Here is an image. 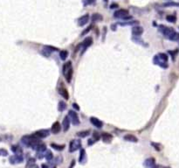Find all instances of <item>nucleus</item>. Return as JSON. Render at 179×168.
<instances>
[{
  "label": "nucleus",
  "mask_w": 179,
  "mask_h": 168,
  "mask_svg": "<svg viewBox=\"0 0 179 168\" xmlns=\"http://www.w3.org/2000/svg\"><path fill=\"white\" fill-rule=\"evenodd\" d=\"M21 142H22L25 145H26V146H28V147H30V148H32V149H34V150L37 148L38 144L40 143V138L37 137H35L34 135L24 136V137L21 138Z\"/></svg>",
  "instance_id": "obj_1"
},
{
  "label": "nucleus",
  "mask_w": 179,
  "mask_h": 168,
  "mask_svg": "<svg viewBox=\"0 0 179 168\" xmlns=\"http://www.w3.org/2000/svg\"><path fill=\"white\" fill-rule=\"evenodd\" d=\"M62 73L67 80V82H71L72 81V77H73V73H74V70H73V66H72V62L71 61H68V62H66L64 65H63V68H62Z\"/></svg>",
  "instance_id": "obj_2"
},
{
  "label": "nucleus",
  "mask_w": 179,
  "mask_h": 168,
  "mask_svg": "<svg viewBox=\"0 0 179 168\" xmlns=\"http://www.w3.org/2000/svg\"><path fill=\"white\" fill-rule=\"evenodd\" d=\"M167 61H168V56L165 54H159L155 55L154 58V63L163 68H168Z\"/></svg>",
  "instance_id": "obj_3"
},
{
  "label": "nucleus",
  "mask_w": 179,
  "mask_h": 168,
  "mask_svg": "<svg viewBox=\"0 0 179 168\" xmlns=\"http://www.w3.org/2000/svg\"><path fill=\"white\" fill-rule=\"evenodd\" d=\"M129 13L128 10L126 9H120L117 10L114 13V17L117 18V19H123V20H131L132 17L128 15Z\"/></svg>",
  "instance_id": "obj_4"
},
{
  "label": "nucleus",
  "mask_w": 179,
  "mask_h": 168,
  "mask_svg": "<svg viewBox=\"0 0 179 168\" xmlns=\"http://www.w3.org/2000/svg\"><path fill=\"white\" fill-rule=\"evenodd\" d=\"M159 31L164 35V37H166L167 39H170L171 36L176 33L175 30L171 27H168V26H159Z\"/></svg>",
  "instance_id": "obj_5"
},
{
  "label": "nucleus",
  "mask_w": 179,
  "mask_h": 168,
  "mask_svg": "<svg viewBox=\"0 0 179 168\" xmlns=\"http://www.w3.org/2000/svg\"><path fill=\"white\" fill-rule=\"evenodd\" d=\"M80 146H81V142L80 139H73L69 144V151L74 152L78 149H80Z\"/></svg>",
  "instance_id": "obj_6"
},
{
  "label": "nucleus",
  "mask_w": 179,
  "mask_h": 168,
  "mask_svg": "<svg viewBox=\"0 0 179 168\" xmlns=\"http://www.w3.org/2000/svg\"><path fill=\"white\" fill-rule=\"evenodd\" d=\"M67 116L69 117V120L72 122V123L74 125H79L80 124V119H79V116H78V115L75 111H73V110L68 111V116Z\"/></svg>",
  "instance_id": "obj_7"
},
{
  "label": "nucleus",
  "mask_w": 179,
  "mask_h": 168,
  "mask_svg": "<svg viewBox=\"0 0 179 168\" xmlns=\"http://www.w3.org/2000/svg\"><path fill=\"white\" fill-rule=\"evenodd\" d=\"M58 91H59V94L66 100H68L69 99V94H68V91L67 89H66V87L63 85V83L61 82L59 89H58Z\"/></svg>",
  "instance_id": "obj_8"
},
{
  "label": "nucleus",
  "mask_w": 179,
  "mask_h": 168,
  "mask_svg": "<svg viewBox=\"0 0 179 168\" xmlns=\"http://www.w3.org/2000/svg\"><path fill=\"white\" fill-rule=\"evenodd\" d=\"M49 130H46V129H43V130H37L33 135L37 137H39L40 139V138H45L46 137L49 136Z\"/></svg>",
  "instance_id": "obj_9"
},
{
  "label": "nucleus",
  "mask_w": 179,
  "mask_h": 168,
  "mask_svg": "<svg viewBox=\"0 0 179 168\" xmlns=\"http://www.w3.org/2000/svg\"><path fill=\"white\" fill-rule=\"evenodd\" d=\"M10 163L11 164H19V163H22L24 158L23 156L21 154H15L12 157H10Z\"/></svg>",
  "instance_id": "obj_10"
},
{
  "label": "nucleus",
  "mask_w": 179,
  "mask_h": 168,
  "mask_svg": "<svg viewBox=\"0 0 179 168\" xmlns=\"http://www.w3.org/2000/svg\"><path fill=\"white\" fill-rule=\"evenodd\" d=\"M88 21H89V14H85L78 20V26H84L86 24H87Z\"/></svg>",
  "instance_id": "obj_11"
},
{
  "label": "nucleus",
  "mask_w": 179,
  "mask_h": 168,
  "mask_svg": "<svg viewBox=\"0 0 179 168\" xmlns=\"http://www.w3.org/2000/svg\"><path fill=\"white\" fill-rule=\"evenodd\" d=\"M143 33V28L142 26H133L132 27V33L134 36H136V37H140Z\"/></svg>",
  "instance_id": "obj_12"
},
{
  "label": "nucleus",
  "mask_w": 179,
  "mask_h": 168,
  "mask_svg": "<svg viewBox=\"0 0 179 168\" xmlns=\"http://www.w3.org/2000/svg\"><path fill=\"white\" fill-rule=\"evenodd\" d=\"M90 122H91V123H92L94 126H95V127H97V128H99V129H101V128L103 126V123H102L101 120H99L98 118H96V117L92 116V117L90 118Z\"/></svg>",
  "instance_id": "obj_13"
},
{
  "label": "nucleus",
  "mask_w": 179,
  "mask_h": 168,
  "mask_svg": "<svg viewBox=\"0 0 179 168\" xmlns=\"http://www.w3.org/2000/svg\"><path fill=\"white\" fill-rule=\"evenodd\" d=\"M93 44V39L91 38V37H87V38H86L85 40H84V41L82 42V44L80 45L81 46V47L84 49V50H86L88 47H90L91 45Z\"/></svg>",
  "instance_id": "obj_14"
},
{
  "label": "nucleus",
  "mask_w": 179,
  "mask_h": 168,
  "mask_svg": "<svg viewBox=\"0 0 179 168\" xmlns=\"http://www.w3.org/2000/svg\"><path fill=\"white\" fill-rule=\"evenodd\" d=\"M101 139H102V141H103L104 143L108 144V143H111V141H112V139H113V136H112L111 134L108 133V132H104V133H102V135H101Z\"/></svg>",
  "instance_id": "obj_15"
},
{
  "label": "nucleus",
  "mask_w": 179,
  "mask_h": 168,
  "mask_svg": "<svg viewBox=\"0 0 179 168\" xmlns=\"http://www.w3.org/2000/svg\"><path fill=\"white\" fill-rule=\"evenodd\" d=\"M60 130H61V125H60V122H55V123L53 124L52 129H51V130H52V132H53V134H58V133H60Z\"/></svg>",
  "instance_id": "obj_16"
},
{
  "label": "nucleus",
  "mask_w": 179,
  "mask_h": 168,
  "mask_svg": "<svg viewBox=\"0 0 179 168\" xmlns=\"http://www.w3.org/2000/svg\"><path fill=\"white\" fill-rule=\"evenodd\" d=\"M62 127H63V130L65 132L67 131L70 128V120H69V117L67 116L64 118V120L62 122Z\"/></svg>",
  "instance_id": "obj_17"
},
{
  "label": "nucleus",
  "mask_w": 179,
  "mask_h": 168,
  "mask_svg": "<svg viewBox=\"0 0 179 168\" xmlns=\"http://www.w3.org/2000/svg\"><path fill=\"white\" fill-rule=\"evenodd\" d=\"M155 159L154 158H149L145 160L144 165L147 167H153V166H155Z\"/></svg>",
  "instance_id": "obj_18"
},
{
  "label": "nucleus",
  "mask_w": 179,
  "mask_h": 168,
  "mask_svg": "<svg viewBox=\"0 0 179 168\" xmlns=\"http://www.w3.org/2000/svg\"><path fill=\"white\" fill-rule=\"evenodd\" d=\"M124 140L126 141H128V142H133V143H136L138 142V139L136 137H135L134 135H131V134H128L124 137Z\"/></svg>",
  "instance_id": "obj_19"
},
{
  "label": "nucleus",
  "mask_w": 179,
  "mask_h": 168,
  "mask_svg": "<svg viewBox=\"0 0 179 168\" xmlns=\"http://www.w3.org/2000/svg\"><path fill=\"white\" fill-rule=\"evenodd\" d=\"M35 150L37 151V152H45V151H46V144H40V143Z\"/></svg>",
  "instance_id": "obj_20"
},
{
  "label": "nucleus",
  "mask_w": 179,
  "mask_h": 168,
  "mask_svg": "<svg viewBox=\"0 0 179 168\" xmlns=\"http://www.w3.org/2000/svg\"><path fill=\"white\" fill-rule=\"evenodd\" d=\"M102 16L100 13H94L92 16V21L95 22V21H101L102 20Z\"/></svg>",
  "instance_id": "obj_21"
},
{
  "label": "nucleus",
  "mask_w": 179,
  "mask_h": 168,
  "mask_svg": "<svg viewBox=\"0 0 179 168\" xmlns=\"http://www.w3.org/2000/svg\"><path fill=\"white\" fill-rule=\"evenodd\" d=\"M11 149L15 154H21L22 153V149L18 145H12Z\"/></svg>",
  "instance_id": "obj_22"
},
{
  "label": "nucleus",
  "mask_w": 179,
  "mask_h": 168,
  "mask_svg": "<svg viewBox=\"0 0 179 168\" xmlns=\"http://www.w3.org/2000/svg\"><path fill=\"white\" fill-rule=\"evenodd\" d=\"M45 158H46V160H48V161H51L53 158V152L51 151H49V150H47V151H45Z\"/></svg>",
  "instance_id": "obj_23"
},
{
  "label": "nucleus",
  "mask_w": 179,
  "mask_h": 168,
  "mask_svg": "<svg viewBox=\"0 0 179 168\" xmlns=\"http://www.w3.org/2000/svg\"><path fill=\"white\" fill-rule=\"evenodd\" d=\"M80 154V162L82 163L86 160V151H85V149H81Z\"/></svg>",
  "instance_id": "obj_24"
},
{
  "label": "nucleus",
  "mask_w": 179,
  "mask_h": 168,
  "mask_svg": "<svg viewBox=\"0 0 179 168\" xmlns=\"http://www.w3.org/2000/svg\"><path fill=\"white\" fill-rule=\"evenodd\" d=\"M66 109H67V104H66V102H59V106H58L59 111L62 112V111H64Z\"/></svg>",
  "instance_id": "obj_25"
},
{
  "label": "nucleus",
  "mask_w": 179,
  "mask_h": 168,
  "mask_svg": "<svg viewBox=\"0 0 179 168\" xmlns=\"http://www.w3.org/2000/svg\"><path fill=\"white\" fill-rule=\"evenodd\" d=\"M51 146H52L54 150H56V151H62V150H64V148H65V145H64V144L60 145V144H52Z\"/></svg>",
  "instance_id": "obj_26"
},
{
  "label": "nucleus",
  "mask_w": 179,
  "mask_h": 168,
  "mask_svg": "<svg viewBox=\"0 0 179 168\" xmlns=\"http://www.w3.org/2000/svg\"><path fill=\"white\" fill-rule=\"evenodd\" d=\"M138 24V21H128V22H121V23H119V25L121 26H134V25H137Z\"/></svg>",
  "instance_id": "obj_27"
},
{
  "label": "nucleus",
  "mask_w": 179,
  "mask_h": 168,
  "mask_svg": "<svg viewBox=\"0 0 179 168\" xmlns=\"http://www.w3.org/2000/svg\"><path fill=\"white\" fill-rule=\"evenodd\" d=\"M67 55H68V53H67V51H66V50H62V51H60V59H61L62 61H65V60L67 59Z\"/></svg>",
  "instance_id": "obj_28"
},
{
  "label": "nucleus",
  "mask_w": 179,
  "mask_h": 168,
  "mask_svg": "<svg viewBox=\"0 0 179 168\" xmlns=\"http://www.w3.org/2000/svg\"><path fill=\"white\" fill-rule=\"evenodd\" d=\"M89 135V130H84V131H80L77 133V136L80 137H86Z\"/></svg>",
  "instance_id": "obj_29"
},
{
  "label": "nucleus",
  "mask_w": 179,
  "mask_h": 168,
  "mask_svg": "<svg viewBox=\"0 0 179 168\" xmlns=\"http://www.w3.org/2000/svg\"><path fill=\"white\" fill-rule=\"evenodd\" d=\"M166 20L169 21V22H171V23H175L176 21V17L175 15H168L166 17Z\"/></svg>",
  "instance_id": "obj_30"
},
{
  "label": "nucleus",
  "mask_w": 179,
  "mask_h": 168,
  "mask_svg": "<svg viewBox=\"0 0 179 168\" xmlns=\"http://www.w3.org/2000/svg\"><path fill=\"white\" fill-rule=\"evenodd\" d=\"M8 155V151L5 149H0V156H3V157H6Z\"/></svg>",
  "instance_id": "obj_31"
},
{
  "label": "nucleus",
  "mask_w": 179,
  "mask_h": 168,
  "mask_svg": "<svg viewBox=\"0 0 179 168\" xmlns=\"http://www.w3.org/2000/svg\"><path fill=\"white\" fill-rule=\"evenodd\" d=\"M46 48H48L51 52H53V51H58V48H56V47H51V46H45Z\"/></svg>",
  "instance_id": "obj_32"
},
{
  "label": "nucleus",
  "mask_w": 179,
  "mask_h": 168,
  "mask_svg": "<svg viewBox=\"0 0 179 168\" xmlns=\"http://www.w3.org/2000/svg\"><path fill=\"white\" fill-rule=\"evenodd\" d=\"M94 138L95 141H97L100 138V135H99L98 132H94Z\"/></svg>",
  "instance_id": "obj_33"
},
{
  "label": "nucleus",
  "mask_w": 179,
  "mask_h": 168,
  "mask_svg": "<svg viewBox=\"0 0 179 168\" xmlns=\"http://www.w3.org/2000/svg\"><path fill=\"white\" fill-rule=\"evenodd\" d=\"M151 145H153V146H155V149L156 150V151H160L161 150V148L160 147H158V146H160L158 144H155V143H151Z\"/></svg>",
  "instance_id": "obj_34"
},
{
  "label": "nucleus",
  "mask_w": 179,
  "mask_h": 168,
  "mask_svg": "<svg viewBox=\"0 0 179 168\" xmlns=\"http://www.w3.org/2000/svg\"><path fill=\"white\" fill-rule=\"evenodd\" d=\"M94 1H95V0H87L85 5H92V4L94 3Z\"/></svg>",
  "instance_id": "obj_35"
},
{
  "label": "nucleus",
  "mask_w": 179,
  "mask_h": 168,
  "mask_svg": "<svg viewBox=\"0 0 179 168\" xmlns=\"http://www.w3.org/2000/svg\"><path fill=\"white\" fill-rule=\"evenodd\" d=\"M73 107H74V109H75L76 110H80V107L78 106L77 103H73Z\"/></svg>",
  "instance_id": "obj_36"
},
{
  "label": "nucleus",
  "mask_w": 179,
  "mask_h": 168,
  "mask_svg": "<svg viewBox=\"0 0 179 168\" xmlns=\"http://www.w3.org/2000/svg\"><path fill=\"white\" fill-rule=\"evenodd\" d=\"M116 7H118V5H117V4H112V5L110 6V8H112V9L116 8Z\"/></svg>",
  "instance_id": "obj_37"
},
{
  "label": "nucleus",
  "mask_w": 179,
  "mask_h": 168,
  "mask_svg": "<svg viewBox=\"0 0 179 168\" xmlns=\"http://www.w3.org/2000/svg\"><path fill=\"white\" fill-rule=\"evenodd\" d=\"M91 28H92V26H89V27H87V30H86V31H85V32H84L83 33H81V35H83V34L87 33L88 31H90V30H91Z\"/></svg>",
  "instance_id": "obj_38"
},
{
  "label": "nucleus",
  "mask_w": 179,
  "mask_h": 168,
  "mask_svg": "<svg viewBox=\"0 0 179 168\" xmlns=\"http://www.w3.org/2000/svg\"><path fill=\"white\" fill-rule=\"evenodd\" d=\"M105 1H108V0H105Z\"/></svg>",
  "instance_id": "obj_39"
},
{
  "label": "nucleus",
  "mask_w": 179,
  "mask_h": 168,
  "mask_svg": "<svg viewBox=\"0 0 179 168\" xmlns=\"http://www.w3.org/2000/svg\"><path fill=\"white\" fill-rule=\"evenodd\" d=\"M177 41H178V42H179V40H177Z\"/></svg>",
  "instance_id": "obj_40"
}]
</instances>
